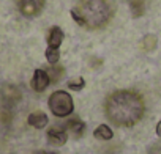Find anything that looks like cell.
Masks as SVG:
<instances>
[{
  "label": "cell",
  "instance_id": "6da1fadb",
  "mask_svg": "<svg viewBox=\"0 0 161 154\" xmlns=\"http://www.w3.org/2000/svg\"><path fill=\"white\" fill-rule=\"evenodd\" d=\"M104 115L117 127H131L145 115V102L134 90H115L104 101Z\"/></svg>",
  "mask_w": 161,
  "mask_h": 154
},
{
  "label": "cell",
  "instance_id": "7a4b0ae2",
  "mask_svg": "<svg viewBox=\"0 0 161 154\" xmlns=\"http://www.w3.org/2000/svg\"><path fill=\"white\" fill-rule=\"evenodd\" d=\"M115 13L112 0H77L71 8V18L86 30H103L109 25Z\"/></svg>",
  "mask_w": 161,
  "mask_h": 154
},
{
  "label": "cell",
  "instance_id": "3957f363",
  "mask_svg": "<svg viewBox=\"0 0 161 154\" xmlns=\"http://www.w3.org/2000/svg\"><path fill=\"white\" fill-rule=\"evenodd\" d=\"M47 105H49V110L52 112V115L57 118H66L74 110V102H73L71 95L63 91V90L54 91L49 96Z\"/></svg>",
  "mask_w": 161,
  "mask_h": 154
},
{
  "label": "cell",
  "instance_id": "277c9868",
  "mask_svg": "<svg viewBox=\"0 0 161 154\" xmlns=\"http://www.w3.org/2000/svg\"><path fill=\"white\" fill-rule=\"evenodd\" d=\"M16 7L24 18L33 19L43 13L46 0H16Z\"/></svg>",
  "mask_w": 161,
  "mask_h": 154
},
{
  "label": "cell",
  "instance_id": "5b68a950",
  "mask_svg": "<svg viewBox=\"0 0 161 154\" xmlns=\"http://www.w3.org/2000/svg\"><path fill=\"white\" fill-rule=\"evenodd\" d=\"M49 85H51V77H49L47 71H44V69H35V72L32 75V80H30L32 90L36 91V93H43Z\"/></svg>",
  "mask_w": 161,
  "mask_h": 154
},
{
  "label": "cell",
  "instance_id": "8992f818",
  "mask_svg": "<svg viewBox=\"0 0 161 154\" xmlns=\"http://www.w3.org/2000/svg\"><path fill=\"white\" fill-rule=\"evenodd\" d=\"M0 95H2V101L7 104V105H14L21 101L22 98V93L21 90L16 87V85H11V84H5L2 85V88H0Z\"/></svg>",
  "mask_w": 161,
  "mask_h": 154
},
{
  "label": "cell",
  "instance_id": "52a82bcc",
  "mask_svg": "<svg viewBox=\"0 0 161 154\" xmlns=\"http://www.w3.org/2000/svg\"><path fill=\"white\" fill-rule=\"evenodd\" d=\"M46 137H47V141H49L51 145L62 146V145H65V143H66V140H68V132H66V129H65V127L52 126V127H49V129H47Z\"/></svg>",
  "mask_w": 161,
  "mask_h": 154
},
{
  "label": "cell",
  "instance_id": "ba28073f",
  "mask_svg": "<svg viewBox=\"0 0 161 154\" xmlns=\"http://www.w3.org/2000/svg\"><path fill=\"white\" fill-rule=\"evenodd\" d=\"M63 30L57 25L51 27L49 28V33H47V47H52V49H58L63 43Z\"/></svg>",
  "mask_w": 161,
  "mask_h": 154
},
{
  "label": "cell",
  "instance_id": "9c48e42d",
  "mask_svg": "<svg viewBox=\"0 0 161 154\" xmlns=\"http://www.w3.org/2000/svg\"><path fill=\"white\" fill-rule=\"evenodd\" d=\"M27 123L32 127H35V129H44L47 126V123H49V118H47V115L44 112L36 110V112H32L27 116Z\"/></svg>",
  "mask_w": 161,
  "mask_h": 154
},
{
  "label": "cell",
  "instance_id": "30bf717a",
  "mask_svg": "<svg viewBox=\"0 0 161 154\" xmlns=\"http://www.w3.org/2000/svg\"><path fill=\"white\" fill-rule=\"evenodd\" d=\"M65 129L69 131L73 137L79 138V137H82V134L86 132V123L82 120H79V118H71V120L66 121Z\"/></svg>",
  "mask_w": 161,
  "mask_h": 154
},
{
  "label": "cell",
  "instance_id": "8fae6325",
  "mask_svg": "<svg viewBox=\"0 0 161 154\" xmlns=\"http://www.w3.org/2000/svg\"><path fill=\"white\" fill-rule=\"evenodd\" d=\"M147 3H148V0H128L133 18H142L147 11Z\"/></svg>",
  "mask_w": 161,
  "mask_h": 154
},
{
  "label": "cell",
  "instance_id": "7c38bea8",
  "mask_svg": "<svg viewBox=\"0 0 161 154\" xmlns=\"http://www.w3.org/2000/svg\"><path fill=\"white\" fill-rule=\"evenodd\" d=\"M93 137L98 138V140H111L114 137V132H112V129L108 124H100L93 131Z\"/></svg>",
  "mask_w": 161,
  "mask_h": 154
},
{
  "label": "cell",
  "instance_id": "4fadbf2b",
  "mask_svg": "<svg viewBox=\"0 0 161 154\" xmlns=\"http://www.w3.org/2000/svg\"><path fill=\"white\" fill-rule=\"evenodd\" d=\"M156 43H158V39H156L155 35H145L144 39H142V47H144L145 52H152V50H155Z\"/></svg>",
  "mask_w": 161,
  "mask_h": 154
},
{
  "label": "cell",
  "instance_id": "5bb4252c",
  "mask_svg": "<svg viewBox=\"0 0 161 154\" xmlns=\"http://www.w3.org/2000/svg\"><path fill=\"white\" fill-rule=\"evenodd\" d=\"M47 74L51 77V84H55L62 79V75H63V68H58L55 64H52V68L47 69Z\"/></svg>",
  "mask_w": 161,
  "mask_h": 154
},
{
  "label": "cell",
  "instance_id": "9a60e30c",
  "mask_svg": "<svg viewBox=\"0 0 161 154\" xmlns=\"http://www.w3.org/2000/svg\"><path fill=\"white\" fill-rule=\"evenodd\" d=\"M44 55H46V60H47L51 64H57L58 60H60V50H58V49L47 47L46 52H44Z\"/></svg>",
  "mask_w": 161,
  "mask_h": 154
},
{
  "label": "cell",
  "instance_id": "2e32d148",
  "mask_svg": "<svg viewBox=\"0 0 161 154\" xmlns=\"http://www.w3.org/2000/svg\"><path fill=\"white\" fill-rule=\"evenodd\" d=\"M84 87H86L84 77H77V79H71V80H68V88L73 90V91H80Z\"/></svg>",
  "mask_w": 161,
  "mask_h": 154
},
{
  "label": "cell",
  "instance_id": "e0dca14e",
  "mask_svg": "<svg viewBox=\"0 0 161 154\" xmlns=\"http://www.w3.org/2000/svg\"><path fill=\"white\" fill-rule=\"evenodd\" d=\"M156 135L161 137V121H158V124H156Z\"/></svg>",
  "mask_w": 161,
  "mask_h": 154
},
{
  "label": "cell",
  "instance_id": "ac0fdd59",
  "mask_svg": "<svg viewBox=\"0 0 161 154\" xmlns=\"http://www.w3.org/2000/svg\"><path fill=\"white\" fill-rule=\"evenodd\" d=\"M155 149H156V151H158V152H156V154H161V148H159V146H155ZM150 154H155V152H153V151H152V149H150Z\"/></svg>",
  "mask_w": 161,
  "mask_h": 154
},
{
  "label": "cell",
  "instance_id": "d6986e66",
  "mask_svg": "<svg viewBox=\"0 0 161 154\" xmlns=\"http://www.w3.org/2000/svg\"><path fill=\"white\" fill-rule=\"evenodd\" d=\"M41 154H55V152H41Z\"/></svg>",
  "mask_w": 161,
  "mask_h": 154
}]
</instances>
